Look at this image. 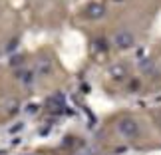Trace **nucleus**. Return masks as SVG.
<instances>
[{"label":"nucleus","instance_id":"1","mask_svg":"<svg viewBox=\"0 0 161 155\" xmlns=\"http://www.w3.org/2000/svg\"><path fill=\"white\" fill-rule=\"evenodd\" d=\"M117 131H119L125 139H135L139 135V123L133 119V117H121L117 121Z\"/></svg>","mask_w":161,"mask_h":155},{"label":"nucleus","instance_id":"2","mask_svg":"<svg viewBox=\"0 0 161 155\" xmlns=\"http://www.w3.org/2000/svg\"><path fill=\"white\" fill-rule=\"evenodd\" d=\"M114 44L117 48H121V50L131 48L135 44V36H133V32H129V30H117L115 36H114Z\"/></svg>","mask_w":161,"mask_h":155},{"label":"nucleus","instance_id":"3","mask_svg":"<svg viewBox=\"0 0 161 155\" xmlns=\"http://www.w3.org/2000/svg\"><path fill=\"white\" fill-rule=\"evenodd\" d=\"M86 14H88V18H102L106 14V6L102 2H92L88 8H86Z\"/></svg>","mask_w":161,"mask_h":155},{"label":"nucleus","instance_id":"4","mask_svg":"<svg viewBox=\"0 0 161 155\" xmlns=\"http://www.w3.org/2000/svg\"><path fill=\"white\" fill-rule=\"evenodd\" d=\"M139 70H141V72H151V70H153V62H151V60H143V62L139 64Z\"/></svg>","mask_w":161,"mask_h":155}]
</instances>
